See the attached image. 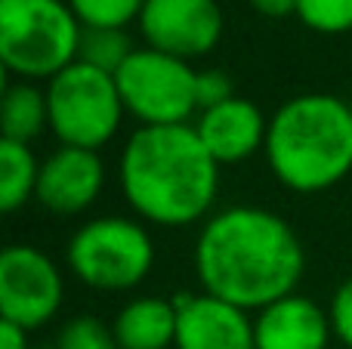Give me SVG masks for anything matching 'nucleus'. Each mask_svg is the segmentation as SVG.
<instances>
[{
	"label": "nucleus",
	"instance_id": "23",
	"mask_svg": "<svg viewBox=\"0 0 352 349\" xmlns=\"http://www.w3.org/2000/svg\"><path fill=\"white\" fill-rule=\"evenodd\" d=\"M260 16L266 19H285V16H297V0H250Z\"/></svg>",
	"mask_w": 352,
	"mask_h": 349
},
{
	"label": "nucleus",
	"instance_id": "7",
	"mask_svg": "<svg viewBox=\"0 0 352 349\" xmlns=\"http://www.w3.org/2000/svg\"><path fill=\"white\" fill-rule=\"evenodd\" d=\"M124 109L142 121V127L188 124L198 105V71L192 62L167 56L161 49L140 47L115 74Z\"/></svg>",
	"mask_w": 352,
	"mask_h": 349
},
{
	"label": "nucleus",
	"instance_id": "4",
	"mask_svg": "<svg viewBox=\"0 0 352 349\" xmlns=\"http://www.w3.org/2000/svg\"><path fill=\"white\" fill-rule=\"evenodd\" d=\"M80 37L68 0H0V62L19 80H53L78 62Z\"/></svg>",
	"mask_w": 352,
	"mask_h": 349
},
{
	"label": "nucleus",
	"instance_id": "14",
	"mask_svg": "<svg viewBox=\"0 0 352 349\" xmlns=\"http://www.w3.org/2000/svg\"><path fill=\"white\" fill-rule=\"evenodd\" d=\"M121 349H173L176 306L164 297H136L111 322Z\"/></svg>",
	"mask_w": 352,
	"mask_h": 349
},
{
	"label": "nucleus",
	"instance_id": "22",
	"mask_svg": "<svg viewBox=\"0 0 352 349\" xmlns=\"http://www.w3.org/2000/svg\"><path fill=\"white\" fill-rule=\"evenodd\" d=\"M235 96V87H232L229 74L217 71V68H207V71H198V105L201 111L210 109V105H219L226 99Z\"/></svg>",
	"mask_w": 352,
	"mask_h": 349
},
{
	"label": "nucleus",
	"instance_id": "21",
	"mask_svg": "<svg viewBox=\"0 0 352 349\" xmlns=\"http://www.w3.org/2000/svg\"><path fill=\"white\" fill-rule=\"evenodd\" d=\"M328 315H331L334 337L352 349V278H346V282L337 288L334 300H331Z\"/></svg>",
	"mask_w": 352,
	"mask_h": 349
},
{
	"label": "nucleus",
	"instance_id": "18",
	"mask_svg": "<svg viewBox=\"0 0 352 349\" xmlns=\"http://www.w3.org/2000/svg\"><path fill=\"white\" fill-rule=\"evenodd\" d=\"M84 28H127L140 22L146 0H68Z\"/></svg>",
	"mask_w": 352,
	"mask_h": 349
},
{
	"label": "nucleus",
	"instance_id": "2",
	"mask_svg": "<svg viewBox=\"0 0 352 349\" xmlns=\"http://www.w3.org/2000/svg\"><path fill=\"white\" fill-rule=\"evenodd\" d=\"M121 189L146 223L192 226L213 207L219 164L195 124L140 127L121 155Z\"/></svg>",
	"mask_w": 352,
	"mask_h": 349
},
{
	"label": "nucleus",
	"instance_id": "12",
	"mask_svg": "<svg viewBox=\"0 0 352 349\" xmlns=\"http://www.w3.org/2000/svg\"><path fill=\"white\" fill-rule=\"evenodd\" d=\"M195 130H198L204 148L213 155V161L223 167L241 164V161L254 158L260 148H266L269 121L250 99L232 96L226 102L198 111Z\"/></svg>",
	"mask_w": 352,
	"mask_h": 349
},
{
	"label": "nucleus",
	"instance_id": "6",
	"mask_svg": "<svg viewBox=\"0 0 352 349\" xmlns=\"http://www.w3.org/2000/svg\"><path fill=\"white\" fill-rule=\"evenodd\" d=\"M65 260L87 288L130 291L152 272L155 241L148 229L130 216H99L72 235Z\"/></svg>",
	"mask_w": 352,
	"mask_h": 349
},
{
	"label": "nucleus",
	"instance_id": "8",
	"mask_svg": "<svg viewBox=\"0 0 352 349\" xmlns=\"http://www.w3.org/2000/svg\"><path fill=\"white\" fill-rule=\"evenodd\" d=\"M62 297V272L41 247L10 245L0 254V319L34 331L59 313Z\"/></svg>",
	"mask_w": 352,
	"mask_h": 349
},
{
	"label": "nucleus",
	"instance_id": "24",
	"mask_svg": "<svg viewBox=\"0 0 352 349\" xmlns=\"http://www.w3.org/2000/svg\"><path fill=\"white\" fill-rule=\"evenodd\" d=\"M0 349H28V331L16 322L0 319Z\"/></svg>",
	"mask_w": 352,
	"mask_h": 349
},
{
	"label": "nucleus",
	"instance_id": "19",
	"mask_svg": "<svg viewBox=\"0 0 352 349\" xmlns=\"http://www.w3.org/2000/svg\"><path fill=\"white\" fill-rule=\"evenodd\" d=\"M297 16L318 34L352 31V0H297Z\"/></svg>",
	"mask_w": 352,
	"mask_h": 349
},
{
	"label": "nucleus",
	"instance_id": "10",
	"mask_svg": "<svg viewBox=\"0 0 352 349\" xmlns=\"http://www.w3.org/2000/svg\"><path fill=\"white\" fill-rule=\"evenodd\" d=\"M173 349H256L248 313L210 294H176Z\"/></svg>",
	"mask_w": 352,
	"mask_h": 349
},
{
	"label": "nucleus",
	"instance_id": "5",
	"mask_svg": "<svg viewBox=\"0 0 352 349\" xmlns=\"http://www.w3.org/2000/svg\"><path fill=\"white\" fill-rule=\"evenodd\" d=\"M50 130L62 146L99 152L115 139L124 121V99L115 74L99 71L87 62H72L47 84Z\"/></svg>",
	"mask_w": 352,
	"mask_h": 349
},
{
	"label": "nucleus",
	"instance_id": "1",
	"mask_svg": "<svg viewBox=\"0 0 352 349\" xmlns=\"http://www.w3.org/2000/svg\"><path fill=\"white\" fill-rule=\"evenodd\" d=\"M204 294L232 306L266 309L297 294L306 257L291 223L266 207H226L204 223L195 245Z\"/></svg>",
	"mask_w": 352,
	"mask_h": 349
},
{
	"label": "nucleus",
	"instance_id": "15",
	"mask_svg": "<svg viewBox=\"0 0 352 349\" xmlns=\"http://www.w3.org/2000/svg\"><path fill=\"white\" fill-rule=\"evenodd\" d=\"M0 127H3V139L25 142L43 133L50 127V105L47 90L34 87L31 80H16L3 84V99H0Z\"/></svg>",
	"mask_w": 352,
	"mask_h": 349
},
{
	"label": "nucleus",
	"instance_id": "13",
	"mask_svg": "<svg viewBox=\"0 0 352 349\" xmlns=\"http://www.w3.org/2000/svg\"><path fill=\"white\" fill-rule=\"evenodd\" d=\"M331 315L309 297H281L254 319L256 349H328Z\"/></svg>",
	"mask_w": 352,
	"mask_h": 349
},
{
	"label": "nucleus",
	"instance_id": "11",
	"mask_svg": "<svg viewBox=\"0 0 352 349\" xmlns=\"http://www.w3.org/2000/svg\"><path fill=\"white\" fill-rule=\"evenodd\" d=\"M105 185V164L99 152L90 148L59 146L47 161H41L34 198L41 207L62 216L87 210Z\"/></svg>",
	"mask_w": 352,
	"mask_h": 349
},
{
	"label": "nucleus",
	"instance_id": "20",
	"mask_svg": "<svg viewBox=\"0 0 352 349\" xmlns=\"http://www.w3.org/2000/svg\"><path fill=\"white\" fill-rule=\"evenodd\" d=\"M53 349H121L111 325H102L96 315H78L65 322Z\"/></svg>",
	"mask_w": 352,
	"mask_h": 349
},
{
	"label": "nucleus",
	"instance_id": "9",
	"mask_svg": "<svg viewBox=\"0 0 352 349\" xmlns=\"http://www.w3.org/2000/svg\"><path fill=\"white\" fill-rule=\"evenodd\" d=\"M223 25L217 0H146L140 16L146 47L186 62L210 53L223 37Z\"/></svg>",
	"mask_w": 352,
	"mask_h": 349
},
{
	"label": "nucleus",
	"instance_id": "3",
	"mask_svg": "<svg viewBox=\"0 0 352 349\" xmlns=\"http://www.w3.org/2000/svg\"><path fill=\"white\" fill-rule=\"evenodd\" d=\"M266 161L291 192H324L352 170V105L331 93H306L269 121Z\"/></svg>",
	"mask_w": 352,
	"mask_h": 349
},
{
	"label": "nucleus",
	"instance_id": "17",
	"mask_svg": "<svg viewBox=\"0 0 352 349\" xmlns=\"http://www.w3.org/2000/svg\"><path fill=\"white\" fill-rule=\"evenodd\" d=\"M133 49V41L127 37L124 28H84L78 59L99 68V71L118 74V68L130 59Z\"/></svg>",
	"mask_w": 352,
	"mask_h": 349
},
{
	"label": "nucleus",
	"instance_id": "16",
	"mask_svg": "<svg viewBox=\"0 0 352 349\" xmlns=\"http://www.w3.org/2000/svg\"><path fill=\"white\" fill-rule=\"evenodd\" d=\"M37 173L41 164L25 142L0 139V210L3 214L25 207L34 198Z\"/></svg>",
	"mask_w": 352,
	"mask_h": 349
}]
</instances>
